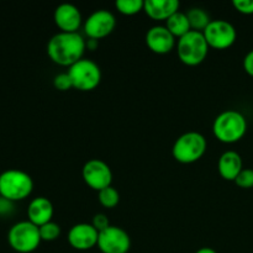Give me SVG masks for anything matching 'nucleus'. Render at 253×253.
<instances>
[{"label":"nucleus","instance_id":"obj_1","mask_svg":"<svg viewBox=\"0 0 253 253\" xmlns=\"http://www.w3.org/2000/svg\"><path fill=\"white\" fill-rule=\"evenodd\" d=\"M86 41L78 32H58L47 43V54L56 64L71 67L83 58Z\"/></svg>","mask_w":253,"mask_h":253},{"label":"nucleus","instance_id":"obj_2","mask_svg":"<svg viewBox=\"0 0 253 253\" xmlns=\"http://www.w3.org/2000/svg\"><path fill=\"white\" fill-rule=\"evenodd\" d=\"M247 131L246 118L240 111L226 110L214 121L212 132L219 141L234 143L241 140Z\"/></svg>","mask_w":253,"mask_h":253},{"label":"nucleus","instance_id":"obj_3","mask_svg":"<svg viewBox=\"0 0 253 253\" xmlns=\"http://www.w3.org/2000/svg\"><path fill=\"white\" fill-rule=\"evenodd\" d=\"M34 190V180L24 170L7 169L0 174V195L10 202H19Z\"/></svg>","mask_w":253,"mask_h":253},{"label":"nucleus","instance_id":"obj_4","mask_svg":"<svg viewBox=\"0 0 253 253\" xmlns=\"http://www.w3.org/2000/svg\"><path fill=\"white\" fill-rule=\"evenodd\" d=\"M177 52L183 63L187 66H198L207 58L209 44L203 32L192 30L178 40Z\"/></svg>","mask_w":253,"mask_h":253},{"label":"nucleus","instance_id":"obj_5","mask_svg":"<svg viewBox=\"0 0 253 253\" xmlns=\"http://www.w3.org/2000/svg\"><path fill=\"white\" fill-rule=\"evenodd\" d=\"M41 241L39 226L29 220L16 222L7 232V242L10 247L19 253L34 252L40 246Z\"/></svg>","mask_w":253,"mask_h":253},{"label":"nucleus","instance_id":"obj_6","mask_svg":"<svg viewBox=\"0 0 253 253\" xmlns=\"http://www.w3.org/2000/svg\"><path fill=\"white\" fill-rule=\"evenodd\" d=\"M207 151V138L199 132L183 133L174 142L172 148V155L175 161L180 163L197 162L203 157Z\"/></svg>","mask_w":253,"mask_h":253},{"label":"nucleus","instance_id":"obj_7","mask_svg":"<svg viewBox=\"0 0 253 253\" xmlns=\"http://www.w3.org/2000/svg\"><path fill=\"white\" fill-rule=\"evenodd\" d=\"M68 74L71 77L73 88L82 91L93 90L101 81L100 67L88 58H82L81 61L69 67Z\"/></svg>","mask_w":253,"mask_h":253},{"label":"nucleus","instance_id":"obj_8","mask_svg":"<svg viewBox=\"0 0 253 253\" xmlns=\"http://www.w3.org/2000/svg\"><path fill=\"white\" fill-rule=\"evenodd\" d=\"M209 47L216 49H225L235 43L237 37L236 29L226 20H212L203 31Z\"/></svg>","mask_w":253,"mask_h":253},{"label":"nucleus","instance_id":"obj_9","mask_svg":"<svg viewBox=\"0 0 253 253\" xmlns=\"http://www.w3.org/2000/svg\"><path fill=\"white\" fill-rule=\"evenodd\" d=\"M82 174H83L84 182L91 189L98 190V192L110 187L113 182V172L110 167L104 161L96 160V158L88 161L83 166Z\"/></svg>","mask_w":253,"mask_h":253},{"label":"nucleus","instance_id":"obj_10","mask_svg":"<svg viewBox=\"0 0 253 253\" xmlns=\"http://www.w3.org/2000/svg\"><path fill=\"white\" fill-rule=\"evenodd\" d=\"M103 253H127L131 247V240L127 232L118 226H109L99 232L98 245Z\"/></svg>","mask_w":253,"mask_h":253},{"label":"nucleus","instance_id":"obj_11","mask_svg":"<svg viewBox=\"0 0 253 253\" xmlns=\"http://www.w3.org/2000/svg\"><path fill=\"white\" fill-rule=\"evenodd\" d=\"M116 26V19L108 10H96L84 22V32L89 39L100 40L110 35Z\"/></svg>","mask_w":253,"mask_h":253},{"label":"nucleus","instance_id":"obj_12","mask_svg":"<svg viewBox=\"0 0 253 253\" xmlns=\"http://www.w3.org/2000/svg\"><path fill=\"white\" fill-rule=\"evenodd\" d=\"M99 232L91 224H77L68 232V242L78 251H86L98 245Z\"/></svg>","mask_w":253,"mask_h":253},{"label":"nucleus","instance_id":"obj_13","mask_svg":"<svg viewBox=\"0 0 253 253\" xmlns=\"http://www.w3.org/2000/svg\"><path fill=\"white\" fill-rule=\"evenodd\" d=\"M54 24L61 32H77L82 25V14L73 4L58 5L53 14Z\"/></svg>","mask_w":253,"mask_h":253},{"label":"nucleus","instance_id":"obj_14","mask_svg":"<svg viewBox=\"0 0 253 253\" xmlns=\"http://www.w3.org/2000/svg\"><path fill=\"white\" fill-rule=\"evenodd\" d=\"M146 44L152 52L157 54H166L173 49L175 37L168 31L166 26H153L146 34Z\"/></svg>","mask_w":253,"mask_h":253},{"label":"nucleus","instance_id":"obj_15","mask_svg":"<svg viewBox=\"0 0 253 253\" xmlns=\"http://www.w3.org/2000/svg\"><path fill=\"white\" fill-rule=\"evenodd\" d=\"M52 216H53V205L47 198L39 197L31 200L27 208V217L30 222L40 227L52 221Z\"/></svg>","mask_w":253,"mask_h":253},{"label":"nucleus","instance_id":"obj_16","mask_svg":"<svg viewBox=\"0 0 253 253\" xmlns=\"http://www.w3.org/2000/svg\"><path fill=\"white\" fill-rule=\"evenodd\" d=\"M179 6L178 0H146L143 10L151 19L167 21L173 14L179 11Z\"/></svg>","mask_w":253,"mask_h":253},{"label":"nucleus","instance_id":"obj_17","mask_svg":"<svg viewBox=\"0 0 253 253\" xmlns=\"http://www.w3.org/2000/svg\"><path fill=\"white\" fill-rule=\"evenodd\" d=\"M242 169V158L236 151L222 153L219 160V173L224 179L235 180Z\"/></svg>","mask_w":253,"mask_h":253},{"label":"nucleus","instance_id":"obj_18","mask_svg":"<svg viewBox=\"0 0 253 253\" xmlns=\"http://www.w3.org/2000/svg\"><path fill=\"white\" fill-rule=\"evenodd\" d=\"M166 27H167L168 31H169L173 36L179 37V39L184 36V35H187L189 31H192V27H190L187 14H184V12L182 11H177L175 14H173L172 16L167 20Z\"/></svg>","mask_w":253,"mask_h":253},{"label":"nucleus","instance_id":"obj_19","mask_svg":"<svg viewBox=\"0 0 253 253\" xmlns=\"http://www.w3.org/2000/svg\"><path fill=\"white\" fill-rule=\"evenodd\" d=\"M188 20H189V24L192 30L194 31L203 32L208 27V25L210 24V17L209 14L205 11L204 9H200V7H193L189 11L187 12Z\"/></svg>","mask_w":253,"mask_h":253},{"label":"nucleus","instance_id":"obj_20","mask_svg":"<svg viewBox=\"0 0 253 253\" xmlns=\"http://www.w3.org/2000/svg\"><path fill=\"white\" fill-rule=\"evenodd\" d=\"M115 6L121 14L130 16V15L138 14L141 10H143L145 1L143 0H118L115 2Z\"/></svg>","mask_w":253,"mask_h":253},{"label":"nucleus","instance_id":"obj_21","mask_svg":"<svg viewBox=\"0 0 253 253\" xmlns=\"http://www.w3.org/2000/svg\"><path fill=\"white\" fill-rule=\"evenodd\" d=\"M98 198L100 204L103 205V207L108 208V209H113V208H115L116 205L119 204V202H120V194H119L118 190H116L115 188L111 187V185L110 187L105 188V189L100 190L98 194Z\"/></svg>","mask_w":253,"mask_h":253},{"label":"nucleus","instance_id":"obj_22","mask_svg":"<svg viewBox=\"0 0 253 253\" xmlns=\"http://www.w3.org/2000/svg\"><path fill=\"white\" fill-rule=\"evenodd\" d=\"M39 229L42 241H54L61 235V227H59L58 224L53 221L47 222V224L40 226Z\"/></svg>","mask_w":253,"mask_h":253},{"label":"nucleus","instance_id":"obj_23","mask_svg":"<svg viewBox=\"0 0 253 253\" xmlns=\"http://www.w3.org/2000/svg\"><path fill=\"white\" fill-rule=\"evenodd\" d=\"M235 183L240 188H244V189L253 188V169H251V168H244L236 177Z\"/></svg>","mask_w":253,"mask_h":253},{"label":"nucleus","instance_id":"obj_24","mask_svg":"<svg viewBox=\"0 0 253 253\" xmlns=\"http://www.w3.org/2000/svg\"><path fill=\"white\" fill-rule=\"evenodd\" d=\"M53 85L54 88L61 91H67L73 88V84H72L71 77H69L68 73L57 74L53 79Z\"/></svg>","mask_w":253,"mask_h":253},{"label":"nucleus","instance_id":"obj_25","mask_svg":"<svg viewBox=\"0 0 253 253\" xmlns=\"http://www.w3.org/2000/svg\"><path fill=\"white\" fill-rule=\"evenodd\" d=\"M232 5L241 14H253V0H234Z\"/></svg>","mask_w":253,"mask_h":253},{"label":"nucleus","instance_id":"obj_26","mask_svg":"<svg viewBox=\"0 0 253 253\" xmlns=\"http://www.w3.org/2000/svg\"><path fill=\"white\" fill-rule=\"evenodd\" d=\"M94 227L96 229V231L101 232L104 231L105 229H108L110 226V222H109L108 216L105 214H96L94 215L93 217V222H91Z\"/></svg>","mask_w":253,"mask_h":253},{"label":"nucleus","instance_id":"obj_27","mask_svg":"<svg viewBox=\"0 0 253 253\" xmlns=\"http://www.w3.org/2000/svg\"><path fill=\"white\" fill-rule=\"evenodd\" d=\"M244 68L250 76L253 77V49L249 52L244 58Z\"/></svg>","mask_w":253,"mask_h":253},{"label":"nucleus","instance_id":"obj_28","mask_svg":"<svg viewBox=\"0 0 253 253\" xmlns=\"http://www.w3.org/2000/svg\"><path fill=\"white\" fill-rule=\"evenodd\" d=\"M12 210V202L5 199V198H0V214H7Z\"/></svg>","mask_w":253,"mask_h":253},{"label":"nucleus","instance_id":"obj_29","mask_svg":"<svg viewBox=\"0 0 253 253\" xmlns=\"http://www.w3.org/2000/svg\"><path fill=\"white\" fill-rule=\"evenodd\" d=\"M98 46H99L98 40L89 39L88 41H86V48L90 49V51H94V49H96V48H98Z\"/></svg>","mask_w":253,"mask_h":253},{"label":"nucleus","instance_id":"obj_30","mask_svg":"<svg viewBox=\"0 0 253 253\" xmlns=\"http://www.w3.org/2000/svg\"><path fill=\"white\" fill-rule=\"evenodd\" d=\"M195 253H217V252L215 251V250L210 249V247H203V249L198 250Z\"/></svg>","mask_w":253,"mask_h":253}]
</instances>
